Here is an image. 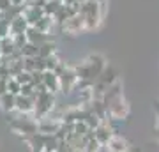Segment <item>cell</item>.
<instances>
[{
	"label": "cell",
	"mask_w": 159,
	"mask_h": 152,
	"mask_svg": "<svg viewBox=\"0 0 159 152\" xmlns=\"http://www.w3.org/2000/svg\"><path fill=\"white\" fill-rule=\"evenodd\" d=\"M106 12V0H85L80 6V14L85 21V30H97Z\"/></svg>",
	"instance_id": "cell-1"
},
{
	"label": "cell",
	"mask_w": 159,
	"mask_h": 152,
	"mask_svg": "<svg viewBox=\"0 0 159 152\" xmlns=\"http://www.w3.org/2000/svg\"><path fill=\"white\" fill-rule=\"evenodd\" d=\"M104 67H106L104 57L99 55V53H92V55L89 57V58H85L80 66H76L74 71L78 74V80H90V81L96 83V80L101 76Z\"/></svg>",
	"instance_id": "cell-2"
},
{
	"label": "cell",
	"mask_w": 159,
	"mask_h": 152,
	"mask_svg": "<svg viewBox=\"0 0 159 152\" xmlns=\"http://www.w3.org/2000/svg\"><path fill=\"white\" fill-rule=\"evenodd\" d=\"M34 103H35L34 113H35V117L41 120V118H46V117L51 115V112L55 110L57 99H55V94H53V92L46 90V92H43V94H35Z\"/></svg>",
	"instance_id": "cell-3"
},
{
	"label": "cell",
	"mask_w": 159,
	"mask_h": 152,
	"mask_svg": "<svg viewBox=\"0 0 159 152\" xmlns=\"http://www.w3.org/2000/svg\"><path fill=\"white\" fill-rule=\"evenodd\" d=\"M106 113H108L110 120H120V122L129 117V104L124 99V96L117 97V99L110 103L106 106Z\"/></svg>",
	"instance_id": "cell-4"
},
{
	"label": "cell",
	"mask_w": 159,
	"mask_h": 152,
	"mask_svg": "<svg viewBox=\"0 0 159 152\" xmlns=\"http://www.w3.org/2000/svg\"><path fill=\"white\" fill-rule=\"evenodd\" d=\"M11 127L14 133H20L23 136H30V135H34V133H37V122L29 117H25V115L14 118L11 122Z\"/></svg>",
	"instance_id": "cell-5"
},
{
	"label": "cell",
	"mask_w": 159,
	"mask_h": 152,
	"mask_svg": "<svg viewBox=\"0 0 159 152\" xmlns=\"http://www.w3.org/2000/svg\"><path fill=\"white\" fill-rule=\"evenodd\" d=\"M60 30H62L64 34H71V35H76V34H80V32H87L83 16H81L80 12L74 14V16H71L69 20H66V21L60 25Z\"/></svg>",
	"instance_id": "cell-6"
},
{
	"label": "cell",
	"mask_w": 159,
	"mask_h": 152,
	"mask_svg": "<svg viewBox=\"0 0 159 152\" xmlns=\"http://www.w3.org/2000/svg\"><path fill=\"white\" fill-rule=\"evenodd\" d=\"M113 135H115V129H113V126H111V120H110V118L101 120V124L94 129V136H96V140L99 141L102 147L108 145V141L111 140Z\"/></svg>",
	"instance_id": "cell-7"
},
{
	"label": "cell",
	"mask_w": 159,
	"mask_h": 152,
	"mask_svg": "<svg viewBox=\"0 0 159 152\" xmlns=\"http://www.w3.org/2000/svg\"><path fill=\"white\" fill-rule=\"evenodd\" d=\"M43 85L46 87V90H50L53 94L60 92V80H58V74L55 71H44L43 73Z\"/></svg>",
	"instance_id": "cell-8"
},
{
	"label": "cell",
	"mask_w": 159,
	"mask_h": 152,
	"mask_svg": "<svg viewBox=\"0 0 159 152\" xmlns=\"http://www.w3.org/2000/svg\"><path fill=\"white\" fill-rule=\"evenodd\" d=\"M34 97H27V96H21L18 94L16 96V112L20 115H29V113H34Z\"/></svg>",
	"instance_id": "cell-9"
},
{
	"label": "cell",
	"mask_w": 159,
	"mask_h": 152,
	"mask_svg": "<svg viewBox=\"0 0 159 152\" xmlns=\"http://www.w3.org/2000/svg\"><path fill=\"white\" fill-rule=\"evenodd\" d=\"M29 27H30V25H29V21L25 20L23 14L16 16L14 20H11V23H9V32H11V37H16V35L25 34Z\"/></svg>",
	"instance_id": "cell-10"
},
{
	"label": "cell",
	"mask_w": 159,
	"mask_h": 152,
	"mask_svg": "<svg viewBox=\"0 0 159 152\" xmlns=\"http://www.w3.org/2000/svg\"><path fill=\"white\" fill-rule=\"evenodd\" d=\"M25 35H27V41H29V43H34V44H37V46L51 39V34H44V32H41L39 28H35L34 25L27 28Z\"/></svg>",
	"instance_id": "cell-11"
},
{
	"label": "cell",
	"mask_w": 159,
	"mask_h": 152,
	"mask_svg": "<svg viewBox=\"0 0 159 152\" xmlns=\"http://www.w3.org/2000/svg\"><path fill=\"white\" fill-rule=\"evenodd\" d=\"M106 149L111 150V152H127L129 150V143H127L125 138H122L120 135H113L111 140L108 141V147H106Z\"/></svg>",
	"instance_id": "cell-12"
},
{
	"label": "cell",
	"mask_w": 159,
	"mask_h": 152,
	"mask_svg": "<svg viewBox=\"0 0 159 152\" xmlns=\"http://www.w3.org/2000/svg\"><path fill=\"white\" fill-rule=\"evenodd\" d=\"M57 23H55V20H53V16H48V14H43V16L37 20V23H35L34 27L35 28H39L41 32H44V34H50L51 32V28L55 27ZM32 27V25H30Z\"/></svg>",
	"instance_id": "cell-13"
},
{
	"label": "cell",
	"mask_w": 159,
	"mask_h": 152,
	"mask_svg": "<svg viewBox=\"0 0 159 152\" xmlns=\"http://www.w3.org/2000/svg\"><path fill=\"white\" fill-rule=\"evenodd\" d=\"M14 51H18L16 44H14V41L12 37H4V39H0V55L2 57H11Z\"/></svg>",
	"instance_id": "cell-14"
},
{
	"label": "cell",
	"mask_w": 159,
	"mask_h": 152,
	"mask_svg": "<svg viewBox=\"0 0 159 152\" xmlns=\"http://www.w3.org/2000/svg\"><path fill=\"white\" fill-rule=\"evenodd\" d=\"M0 108L7 113L14 112V110H16V96H12L9 92L2 94V96H0Z\"/></svg>",
	"instance_id": "cell-15"
},
{
	"label": "cell",
	"mask_w": 159,
	"mask_h": 152,
	"mask_svg": "<svg viewBox=\"0 0 159 152\" xmlns=\"http://www.w3.org/2000/svg\"><path fill=\"white\" fill-rule=\"evenodd\" d=\"M20 53H21L23 58H34V57L39 55V46L27 41V43H25V44L20 48Z\"/></svg>",
	"instance_id": "cell-16"
},
{
	"label": "cell",
	"mask_w": 159,
	"mask_h": 152,
	"mask_svg": "<svg viewBox=\"0 0 159 152\" xmlns=\"http://www.w3.org/2000/svg\"><path fill=\"white\" fill-rule=\"evenodd\" d=\"M51 55H57V44L53 41L50 39V41H46V43H43V44H39V57L48 58Z\"/></svg>",
	"instance_id": "cell-17"
},
{
	"label": "cell",
	"mask_w": 159,
	"mask_h": 152,
	"mask_svg": "<svg viewBox=\"0 0 159 152\" xmlns=\"http://www.w3.org/2000/svg\"><path fill=\"white\" fill-rule=\"evenodd\" d=\"M62 6H64L62 0H48V2H44V6H43V11H44V14H48V16H55L57 11Z\"/></svg>",
	"instance_id": "cell-18"
},
{
	"label": "cell",
	"mask_w": 159,
	"mask_h": 152,
	"mask_svg": "<svg viewBox=\"0 0 159 152\" xmlns=\"http://www.w3.org/2000/svg\"><path fill=\"white\" fill-rule=\"evenodd\" d=\"M7 92H9V94H12V96H18V94L21 92V83H20L14 76L7 80Z\"/></svg>",
	"instance_id": "cell-19"
},
{
	"label": "cell",
	"mask_w": 159,
	"mask_h": 152,
	"mask_svg": "<svg viewBox=\"0 0 159 152\" xmlns=\"http://www.w3.org/2000/svg\"><path fill=\"white\" fill-rule=\"evenodd\" d=\"M89 131H90V127L87 126L85 120H78V122H74V129H73L74 135H78V136H85L87 133H89Z\"/></svg>",
	"instance_id": "cell-20"
},
{
	"label": "cell",
	"mask_w": 159,
	"mask_h": 152,
	"mask_svg": "<svg viewBox=\"0 0 159 152\" xmlns=\"http://www.w3.org/2000/svg\"><path fill=\"white\" fill-rule=\"evenodd\" d=\"M44 64H46V71H55L60 64V58L57 55H51L48 58H44Z\"/></svg>",
	"instance_id": "cell-21"
},
{
	"label": "cell",
	"mask_w": 159,
	"mask_h": 152,
	"mask_svg": "<svg viewBox=\"0 0 159 152\" xmlns=\"http://www.w3.org/2000/svg\"><path fill=\"white\" fill-rule=\"evenodd\" d=\"M14 78H16L21 85H25V83H32V73H29V71H21V73L16 74Z\"/></svg>",
	"instance_id": "cell-22"
},
{
	"label": "cell",
	"mask_w": 159,
	"mask_h": 152,
	"mask_svg": "<svg viewBox=\"0 0 159 152\" xmlns=\"http://www.w3.org/2000/svg\"><path fill=\"white\" fill-rule=\"evenodd\" d=\"M9 35H11V32H9V21L0 18V39L9 37Z\"/></svg>",
	"instance_id": "cell-23"
},
{
	"label": "cell",
	"mask_w": 159,
	"mask_h": 152,
	"mask_svg": "<svg viewBox=\"0 0 159 152\" xmlns=\"http://www.w3.org/2000/svg\"><path fill=\"white\" fill-rule=\"evenodd\" d=\"M21 96H27V97H34L35 96V89L32 83H25L21 85V92H20Z\"/></svg>",
	"instance_id": "cell-24"
},
{
	"label": "cell",
	"mask_w": 159,
	"mask_h": 152,
	"mask_svg": "<svg viewBox=\"0 0 159 152\" xmlns=\"http://www.w3.org/2000/svg\"><path fill=\"white\" fill-rule=\"evenodd\" d=\"M12 7V2L11 0H0V12H6Z\"/></svg>",
	"instance_id": "cell-25"
},
{
	"label": "cell",
	"mask_w": 159,
	"mask_h": 152,
	"mask_svg": "<svg viewBox=\"0 0 159 152\" xmlns=\"http://www.w3.org/2000/svg\"><path fill=\"white\" fill-rule=\"evenodd\" d=\"M11 2H12V6H25L27 0H11Z\"/></svg>",
	"instance_id": "cell-26"
},
{
	"label": "cell",
	"mask_w": 159,
	"mask_h": 152,
	"mask_svg": "<svg viewBox=\"0 0 159 152\" xmlns=\"http://www.w3.org/2000/svg\"><path fill=\"white\" fill-rule=\"evenodd\" d=\"M104 149H106V147H104ZM106 152H111V150H108V149H106Z\"/></svg>",
	"instance_id": "cell-27"
},
{
	"label": "cell",
	"mask_w": 159,
	"mask_h": 152,
	"mask_svg": "<svg viewBox=\"0 0 159 152\" xmlns=\"http://www.w3.org/2000/svg\"><path fill=\"white\" fill-rule=\"evenodd\" d=\"M44 2H48V0H44Z\"/></svg>",
	"instance_id": "cell-28"
},
{
	"label": "cell",
	"mask_w": 159,
	"mask_h": 152,
	"mask_svg": "<svg viewBox=\"0 0 159 152\" xmlns=\"http://www.w3.org/2000/svg\"><path fill=\"white\" fill-rule=\"evenodd\" d=\"M157 133H159V129H157Z\"/></svg>",
	"instance_id": "cell-29"
},
{
	"label": "cell",
	"mask_w": 159,
	"mask_h": 152,
	"mask_svg": "<svg viewBox=\"0 0 159 152\" xmlns=\"http://www.w3.org/2000/svg\"><path fill=\"white\" fill-rule=\"evenodd\" d=\"M62 2H64V0H62Z\"/></svg>",
	"instance_id": "cell-30"
}]
</instances>
